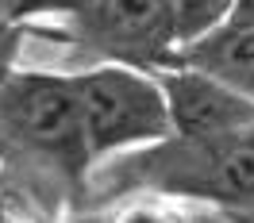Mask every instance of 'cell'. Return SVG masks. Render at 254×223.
<instances>
[{"instance_id":"obj_9","label":"cell","mask_w":254,"mask_h":223,"mask_svg":"<svg viewBox=\"0 0 254 223\" xmlns=\"http://www.w3.org/2000/svg\"><path fill=\"white\" fill-rule=\"evenodd\" d=\"M47 0H0V23H19L31 12H43Z\"/></svg>"},{"instance_id":"obj_13","label":"cell","mask_w":254,"mask_h":223,"mask_svg":"<svg viewBox=\"0 0 254 223\" xmlns=\"http://www.w3.org/2000/svg\"><path fill=\"white\" fill-rule=\"evenodd\" d=\"M247 208H254V196H251V204H247Z\"/></svg>"},{"instance_id":"obj_8","label":"cell","mask_w":254,"mask_h":223,"mask_svg":"<svg viewBox=\"0 0 254 223\" xmlns=\"http://www.w3.org/2000/svg\"><path fill=\"white\" fill-rule=\"evenodd\" d=\"M16 50H19V23H0V85L16 69Z\"/></svg>"},{"instance_id":"obj_10","label":"cell","mask_w":254,"mask_h":223,"mask_svg":"<svg viewBox=\"0 0 254 223\" xmlns=\"http://www.w3.org/2000/svg\"><path fill=\"white\" fill-rule=\"evenodd\" d=\"M116 223H177L170 212H162V208H150V204H135V208H127L124 216Z\"/></svg>"},{"instance_id":"obj_5","label":"cell","mask_w":254,"mask_h":223,"mask_svg":"<svg viewBox=\"0 0 254 223\" xmlns=\"http://www.w3.org/2000/svg\"><path fill=\"white\" fill-rule=\"evenodd\" d=\"M154 73L166 89L177 139H220L254 127V96L189 65H158Z\"/></svg>"},{"instance_id":"obj_1","label":"cell","mask_w":254,"mask_h":223,"mask_svg":"<svg viewBox=\"0 0 254 223\" xmlns=\"http://www.w3.org/2000/svg\"><path fill=\"white\" fill-rule=\"evenodd\" d=\"M108 189H150L200 204L247 208L254 196V127L220 139H162L112 166Z\"/></svg>"},{"instance_id":"obj_3","label":"cell","mask_w":254,"mask_h":223,"mask_svg":"<svg viewBox=\"0 0 254 223\" xmlns=\"http://www.w3.org/2000/svg\"><path fill=\"white\" fill-rule=\"evenodd\" d=\"M77 93L93 162L120 154V150H135V146H154L174 135L170 104H166V89L158 73L108 62L77 73Z\"/></svg>"},{"instance_id":"obj_4","label":"cell","mask_w":254,"mask_h":223,"mask_svg":"<svg viewBox=\"0 0 254 223\" xmlns=\"http://www.w3.org/2000/svg\"><path fill=\"white\" fill-rule=\"evenodd\" d=\"M73 23L85 43L124 65L158 69L174 54V0H85L73 8Z\"/></svg>"},{"instance_id":"obj_11","label":"cell","mask_w":254,"mask_h":223,"mask_svg":"<svg viewBox=\"0 0 254 223\" xmlns=\"http://www.w3.org/2000/svg\"><path fill=\"white\" fill-rule=\"evenodd\" d=\"M227 23H235V27H254V0H235Z\"/></svg>"},{"instance_id":"obj_2","label":"cell","mask_w":254,"mask_h":223,"mask_svg":"<svg viewBox=\"0 0 254 223\" xmlns=\"http://www.w3.org/2000/svg\"><path fill=\"white\" fill-rule=\"evenodd\" d=\"M0 139L47 158L69 177L93 166L77 77L43 69L12 73L0 85Z\"/></svg>"},{"instance_id":"obj_7","label":"cell","mask_w":254,"mask_h":223,"mask_svg":"<svg viewBox=\"0 0 254 223\" xmlns=\"http://www.w3.org/2000/svg\"><path fill=\"white\" fill-rule=\"evenodd\" d=\"M235 0H174V50L212 35L231 19Z\"/></svg>"},{"instance_id":"obj_6","label":"cell","mask_w":254,"mask_h":223,"mask_svg":"<svg viewBox=\"0 0 254 223\" xmlns=\"http://www.w3.org/2000/svg\"><path fill=\"white\" fill-rule=\"evenodd\" d=\"M166 65H189L208 77L231 85L239 93L254 96V27L223 23L212 35L196 39L189 47H177Z\"/></svg>"},{"instance_id":"obj_12","label":"cell","mask_w":254,"mask_h":223,"mask_svg":"<svg viewBox=\"0 0 254 223\" xmlns=\"http://www.w3.org/2000/svg\"><path fill=\"white\" fill-rule=\"evenodd\" d=\"M4 146H8V143H4V139H0V158H4Z\"/></svg>"}]
</instances>
